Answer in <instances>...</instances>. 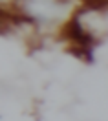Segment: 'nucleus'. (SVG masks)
I'll return each mask as SVG.
<instances>
[{"instance_id":"f257e3e1","label":"nucleus","mask_w":108,"mask_h":121,"mask_svg":"<svg viewBox=\"0 0 108 121\" xmlns=\"http://www.w3.org/2000/svg\"><path fill=\"white\" fill-rule=\"evenodd\" d=\"M61 37L70 40L75 46H83V48H90L93 44V35L90 31H86L83 28V24L79 22V17L75 15L70 22L64 24V28L61 31Z\"/></svg>"},{"instance_id":"f03ea898","label":"nucleus","mask_w":108,"mask_h":121,"mask_svg":"<svg viewBox=\"0 0 108 121\" xmlns=\"http://www.w3.org/2000/svg\"><path fill=\"white\" fill-rule=\"evenodd\" d=\"M84 6L88 9H93V11H101V9H106V0H83Z\"/></svg>"}]
</instances>
